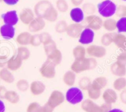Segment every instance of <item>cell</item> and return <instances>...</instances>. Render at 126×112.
Masks as SVG:
<instances>
[{
  "mask_svg": "<svg viewBox=\"0 0 126 112\" xmlns=\"http://www.w3.org/2000/svg\"><path fill=\"white\" fill-rule=\"evenodd\" d=\"M42 44V41L40 39V34H35L32 35L31 40H30V45L33 47H38Z\"/></svg>",
  "mask_w": 126,
  "mask_h": 112,
  "instance_id": "42",
  "label": "cell"
},
{
  "mask_svg": "<svg viewBox=\"0 0 126 112\" xmlns=\"http://www.w3.org/2000/svg\"><path fill=\"white\" fill-rule=\"evenodd\" d=\"M89 112H103L102 110H101V108H100V106H98L96 104H95L93 107H92V109L89 111Z\"/></svg>",
  "mask_w": 126,
  "mask_h": 112,
  "instance_id": "52",
  "label": "cell"
},
{
  "mask_svg": "<svg viewBox=\"0 0 126 112\" xmlns=\"http://www.w3.org/2000/svg\"><path fill=\"white\" fill-rule=\"evenodd\" d=\"M86 52L92 58H101L106 55V49L103 46L90 45L87 48Z\"/></svg>",
  "mask_w": 126,
  "mask_h": 112,
  "instance_id": "7",
  "label": "cell"
},
{
  "mask_svg": "<svg viewBox=\"0 0 126 112\" xmlns=\"http://www.w3.org/2000/svg\"><path fill=\"white\" fill-rule=\"evenodd\" d=\"M95 105V103L93 102L91 99H86L85 100L82 101V104H81V108L85 112H89L92 108V107Z\"/></svg>",
  "mask_w": 126,
  "mask_h": 112,
  "instance_id": "40",
  "label": "cell"
},
{
  "mask_svg": "<svg viewBox=\"0 0 126 112\" xmlns=\"http://www.w3.org/2000/svg\"><path fill=\"white\" fill-rule=\"evenodd\" d=\"M115 33L109 32L106 33L101 38V43L103 47H108L112 43H113L114 37Z\"/></svg>",
  "mask_w": 126,
  "mask_h": 112,
  "instance_id": "27",
  "label": "cell"
},
{
  "mask_svg": "<svg viewBox=\"0 0 126 112\" xmlns=\"http://www.w3.org/2000/svg\"><path fill=\"white\" fill-rule=\"evenodd\" d=\"M122 1H126V0H122Z\"/></svg>",
  "mask_w": 126,
  "mask_h": 112,
  "instance_id": "57",
  "label": "cell"
},
{
  "mask_svg": "<svg viewBox=\"0 0 126 112\" xmlns=\"http://www.w3.org/2000/svg\"><path fill=\"white\" fill-rule=\"evenodd\" d=\"M4 99L12 104H16L20 100V96L14 91H8L6 93Z\"/></svg>",
  "mask_w": 126,
  "mask_h": 112,
  "instance_id": "26",
  "label": "cell"
},
{
  "mask_svg": "<svg viewBox=\"0 0 126 112\" xmlns=\"http://www.w3.org/2000/svg\"><path fill=\"white\" fill-rule=\"evenodd\" d=\"M71 69L75 73H80L86 71L90 70L89 58H83L75 59L71 66Z\"/></svg>",
  "mask_w": 126,
  "mask_h": 112,
  "instance_id": "4",
  "label": "cell"
},
{
  "mask_svg": "<svg viewBox=\"0 0 126 112\" xmlns=\"http://www.w3.org/2000/svg\"><path fill=\"white\" fill-rule=\"evenodd\" d=\"M97 8L101 16L108 18L116 14L117 6L112 0H104L98 4Z\"/></svg>",
  "mask_w": 126,
  "mask_h": 112,
  "instance_id": "1",
  "label": "cell"
},
{
  "mask_svg": "<svg viewBox=\"0 0 126 112\" xmlns=\"http://www.w3.org/2000/svg\"><path fill=\"white\" fill-rule=\"evenodd\" d=\"M116 62L121 65L126 66V52H122L117 56Z\"/></svg>",
  "mask_w": 126,
  "mask_h": 112,
  "instance_id": "44",
  "label": "cell"
},
{
  "mask_svg": "<svg viewBox=\"0 0 126 112\" xmlns=\"http://www.w3.org/2000/svg\"><path fill=\"white\" fill-rule=\"evenodd\" d=\"M76 73L72 70L67 71L63 76V82L68 86H73L76 82Z\"/></svg>",
  "mask_w": 126,
  "mask_h": 112,
  "instance_id": "24",
  "label": "cell"
},
{
  "mask_svg": "<svg viewBox=\"0 0 126 112\" xmlns=\"http://www.w3.org/2000/svg\"><path fill=\"white\" fill-rule=\"evenodd\" d=\"M0 81H1V79H0Z\"/></svg>",
  "mask_w": 126,
  "mask_h": 112,
  "instance_id": "58",
  "label": "cell"
},
{
  "mask_svg": "<svg viewBox=\"0 0 126 112\" xmlns=\"http://www.w3.org/2000/svg\"><path fill=\"white\" fill-rule=\"evenodd\" d=\"M82 9L83 10V13L88 15H92L96 12V7L91 3H85L82 6Z\"/></svg>",
  "mask_w": 126,
  "mask_h": 112,
  "instance_id": "35",
  "label": "cell"
},
{
  "mask_svg": "<svg viewBox=\"0 0 126 112\" xmlns=\"http://www.w3.org/2000/svg\"><path fill=\"white\" fill-rule=\"evenodd\" d=\"M108 84V79L104 76H100L94 79L92 82V86L96 89L101 90L105 88Z\"/></svg>",
  "mask_w": 126,
  "mask_h": 112,
  "instance_id": "25",
  "label": "cell"
},
{
  "mask_svg": "<svg viewBox=\"0 0 126 112\" xmlns=\"http://www.w3.org/2000/svg\"><path fill=\"white\" fill-rule=\"evenodd\" d=\"M87 27L93 30H98L103 27V21L100 17L96 15H88L85 18Z\"/></svg>",
  "mask_w": 126,
  "mask_h": 112,
  "instance_id": "6",
  "label": "cell"
},
{
  "mask_svg": "<svg viewBox=\"0 0 126 112\" xmlns=\"http://www.w3.org/2000/svg\"><path fill=\"white\" fill-rule=\"evenodd\" d=\"M1 18L4 24L11 25L13 26L17 24L19 19L17 13L15 10L9 11L4 13L1 15Z\"/></svg>",
  "mask_w": 126,
  "mask_h": 112,
  "instance_id": "12",
  "label": "cell"
},
{
  "mask_svg": "<svg viewBox=\"0 0 126 112\" xmlns=\"http://www.w3.org/2000/svg\"><path fill=\"white\" fill-rule=\"evenodd\" d=\"M120 99L121 101L122 102V103H123L124 104L126 105V89L122 90V92H121V94H120Z\"/></svg>",
  "mask_w": 126,
  "mask_h": 112,
  "instance_id": "50",
  "label": "cell"
},
{
  "mask_svg": "<svg viewBox=\"0 0 126 112\" xmlns=\"http://www.w3.org/2000/svg\"><path fill=\"white\" fill-rule=\"evenodd\" d=\"M116 21L114 19H108L104 20L103 23V27L105 30L109 32L114 31L116 29Z\"/></svg>",
  "mask_w": 126,
  "mask_h": 112,
  "instance_id": "31",
  "label": "cell"
},
{
  "mask_svg": "<svg viewBox=\"0 0 126 112\" xmlns=\"http://www.w3.org/2000/svg\"><path fill=\"white\" fill-rule=\"evenodd\" d=\"M113 87L117 91H122L126 88V79L124 77H119L113 83Z\"/></svg>",
  "mask_w": 126,
  "mask_h": 112,
  "instance_id": "30",
  "label": "cell"
},
{
  "mask_svg": "<svg viewBox=\"0 0 126 112\" xmlns=\"http://www.w3.org/2000/svg\"><path fill=\"white\" fill-rule=\"evenodd\" d=\"M65 98L66 97H65L64 95L63 94V92L56 90L51 92L49 98H48V103L54 108L59 106L64 102Z\"/></svg>",
  "mask_w": 126,
  "mask_h": 112,
  "instance_id": "8",
  "label": "cell"
},
{
  "mask_svg": "<svg viewBox=\"0 0 126 112\" xmlns=\"http://www.w3.org/2000/svg\"><path fill=\"white\" fill-rule=\"evenodd\" d=\"M86 49L82 45H77L72 50V54L75 59H79L85 57Z\"/></svg>",
  "mask_w": 126,
  "mask_h": 112,
  "instance_id": "29",
  "label": "cell"
},
{
  "mask_svg": "<svg viewBox=\"0 0 126 112\" xmlns=\"http://www.w3.org/2000/svg\"><path fill=\"white\" fill-rule=\"evenodd\" d=\"M71 2H72L73 5H74L76 7H78L83 3V0H71Z\"/></svg>",
  "mask_w": 126,
  "mask_h": 112,
  "instance_id": "53",
  "label": "cell"
},
{
  "mask_svg": "<svg viewBox=\"0 0 126 112\" xmlns=\"http://www.w3.org/2000/svg\"><path fill=\"white\" fill-rule=\"evenodd\" d=\"M110 70L112 74L117 77H124L126 75V66H122L115 62L110 67Z\"/></svg>",
  "mask_w": 126,
  "mask_h": 112,
  "instance_id": "18",
  "label": "cell"
},
{
  "mask_svg": "<svg viewBox=\"0 0 126 112\" xmlns=\"http://www.w3.org/2000/svg\"><path fill=\"white\" fill-rule=\"evenodd\" d=\"M56 66L50 61L47 59L40 69V73L43 77L53 79L56 76Z\"/></svg>",
  "mask_w": 126,
  "mask_h": 112,
  "instance_id": "5",
  "label": "cell"
},
{
  "mask_svg": "<svg viewBox=\"0 0 126 112\" xmlns=\"http://www.w3.org/2000/svg\"><path fill=\"white\" fill-rule=\"evenodd\" d=\"M109 112H124L122 110L119 109V108H113L111 109Z\"/></svg>",
  "mask_w": 126,
  "mask_h": 112,
  "instance_id": "55",
  "label": "cell"
},
{
  "mask_svg": "<svg viewBox=\"0 0 126 112\" xmlns=\"http://www.w3.org/2000/svg\"><path fill=\"white\" fill-rule=\"evenodd\" d=\"M32 35L29 32H21L17 36V43L22 46H27L28 45H30Z\"/></svg>",
  "mask_w": 126,
  "mask_h": 112,
  "instance_id": "21",
  "label": "cell"
},
{
  "mask_svg": "<svg viewBox=\"0 0 126 112\" xmlns=\"http://www.w3.org/2000/svg\"><path fill=\"white\" fill-rule=\"evenodd\" d=\"M0 34L4 39L11 40L15 35L16 29L13 25L4 24L0 27Z\"/></svg>",
  "mask_w": 126,
  "mask_h": 112,
  "instance_id": "14",
  "label": "cell"
},
{
  "mask_svg": "<svg viewBox=\"0 0 126 112\" xmlns=\"http://www.w3.org/2000/svg\"><path fill=\"white\" fill-rule=\"evenodd\" d=\"M116 29L119 33L126 32V17L121 18L116 23Z\"/></svg>",
  "mask_w": 126,
  "mask_h": 112,
  "instance_id": "38",
  "label": "cell"
},
{
  "mask_svg": "<svg viewBox=\"0 0 126 112\" xmlns=\"http://www.w3.org/2000/svg\"><path fill=\"white\" fill-rule=\"evenodd\" d=\"M66 99L69 103L76 105L83 101V95L82 90L78 87H71L66 92Z\"/></svg>",
  "mask_w": 126,
  "mask_h": 112,
  "instance_id": "3",
  "label": "cell"
},
{
  "mask_svg": "<svg viewBox=\"0 0 126 112\" xmlns=\"http://www.w3.org/2000/svg\"><path fill=\"white\" fill-rule=\"evenodd\" d=\"M42 106L37 102H32L28 106L27 112H42Z\"/></svg>",
  "mask_w": 126,
  "mask_h": 112,
  "instance_id": "41",
  "label": "cell"
},
{
  "mask_svg": "<svg viewBox=\"0 0 126 112\" xmlns=\"http://www.w3.org/2000/svg\"><path fill=\"white\" fill-rule=\"evenodd\" d=\"M40 39L41 41H42V44H45L47 42L52 40L51 35L49 33L47 32H43L40 34Z\"/></svg>",
  "mask_w": 126,
  "mask_h": 112,
  "instance_id": "45",
  "label": "cell"
},
{
  "mask_svg": "<svg viewBox=\"0 0 126 112\" xmlns=\"http://www.w3.org/2000/svg\"><path fill=\"white\" fill-rule=\"evenodd\" d=\"M3 1L8 5L13 6L17 4L19 0H3Z\"/></svg>",
  "mask_w": 126,
  "mask_h": 112,
  "instance_id": "51",
  "label": "cell"
},
{
  "mask_svg": "<svg viewBox=\"0 0 126 112\" xmlns=\"http://www.w3.org/2000/svg\"><path fill=\"white\" fill-rule=\"evenodd\" d=\"M35 13L32 9L29 8H24L20 12L19 18L20 21L25 25H28L34 19Z\"/></svg>",
  "mask_w": 126,
  "mask_h": 112,
  "instance_id": "11",
  "label": "cell"
},
{
  "mask_svg": "<svg viewBox=\"0 0 126 112\" xmlns=\"http://www.w3.org/2000/svg\"><path fill=\"white\" fill-rule=\"evenodd\" d=\"M0 79L8 84H11L15 80L14 76L9 69L3 68L0 70Z\"/></svg>",
  "mask_w": 126,
  "mask_h": 112,
  "instance_id": "22",
  "label": "cell"
},
{
  "mask_svg": "<svg viewBox=\"0 0 126 112\" xmlns=\"http://www.w3.org/2000/svg\"><path fill=\"white\" fill-rule=\"evenodd\" d=\"M103 98L106 103L112 104L117 101V95L114 90L108 89L103 93Z\"/></svg>",
  "mask_w": 126,
  "mask_h": 112,
  "instance_id": "20",
  "label": "cell"
},
{
  "mask_svg": "<svg viewBox=\"0 0 126 112\" xmlns=\"http://www.w3.org/2000/svg\"><path fill=\"white\" fill-rule=\"evenodd\" d=\"M6 107L4 105V102L0 99V112H5Z\"/></svg>",
  "mask_w": 126,
  "mask_h": 112,
  "instance_id": "54",
  "label": "cell"
},
{
  "mask_svg": "<svg viewBox=\"0 0 126 112\" xmlns=\"http://www.w3.org/2000/svg\"><path fill=\"white\" fill-rule=\"evenodd\" d=\"M43 47H44V50L47 56L57 49L56 43L53 39L43 44Z\"/></svg>",
  "mask_w": 126,
  "mask_h": 112,
  "instance_id": "34",
  "label": "cell"
},
{
  "mask_svg": "<svg viewBox=\"0 0 126 112\" xmlns=\"http://www.w3.org/2000/svg\"><path fill=\"white\" fill-rule=\"evenodd\" d=\"M56 8L58 11L66 13L69 9V4L66 0H57L56 2Z\"/></svg>",
  "mask_w": 126,
  "mask_h": 112,
  "instance_id": "32",
  "label": "cell"
},
{
  "mask_svg": "<svg viewBox=\"0 0 126 112\" xmlns=\"http://www.w3.org/2000/svg\"><path fill=\"white\" fill-rule=\"evenodd\" d=\"M7 91L8 90L4 86H0V99H4Z\"/></svg>",
  "mask_w": 126,
  "mask_h": 112,
  "instance_id": "49",
  "label": "cell"
},
{
  "mask_svg": "<svg viewBox=\"0 0 126 112\" xmlns=\"http://www.w3.org/2000/svg\"><path fill=\"white\" fill-rule=\"evenodd\" d=\"M46 86L43 82L39 81H35L30 85V89L32 93L34 95H39L45 92Z\"/></svg>",
  "mask_w": 126,
  "mask_h": 112,
  "instance_id": "16",
  "label": "cell"
},
{
  "mask_svg": "<svg viewBox=\"0 0 126 112\" xmlns=\"http://www.w3.org/2000/svg\"><path fill=\"white\" fill-rule=\"evenodd\" d=\"M100 108H101V110L103 112H109L111 109H112V106L111 104L108 103H104L100 106Z\"/></svg>",
  "mask_w": 126,
  "mask_h": 112,
  "instance_id": "47",
  "label": "cell"
},
{
  "mask_svg": "<svg viewBox=\"0 0 126 112\" xmlns=\"http://www.w3.org/2000/svg\"><path fill=\"white\" fill-rule=\"evenodd\" d=\"M83 30V26L80 23H74L68 25L66 34L69 37L76 38L79 37Z\"/></svg>",
  "mask_w": 126,
  "mask_h": 112,
  "instance_id": "13",
  "label": "cell"
},
{
  "mask_svg": "<svg viewBox=\"0 0 126 112\" xmlns=\"http://www.w3.org/2000/svg\"><path fill=\"white\" fill-rule=\"evenodd\" d=\"M16 87L20 92H26L30 87V84L26 79H20L17 82Z\"/></svg>",
  "mask_w": 126,
  "mask_h": 112,
  "instance_id": "37",
  "label": "cell"
},
{
  "mask_svg": "<svg viewBox=\"0 0 126 112\" xmlns=\"http://www.w3.org/2000/svg\"><path fill=\"white\" fill-rule=\"evenodd\" d=\"M30 55L31 53H30L29 49L25 46H21L17 48V55L20 57L22 61H25L29 59L30 56Z\"/></svg>",
  "mask_w": 126,
  "mask_h": 112,
  "instance_id": "28",
  "label": "cell"
},
{
  "mask_svg": "<svg viewBox=\"0 0 126 112\" xmlns=\"http://www.w3.org/2000/svg\"><path fill=\"white\" fill-rule=\"evenodd\" d=\"M68 24L65 20H60L55 25V30L57 33L63 34L66 32Z\"/></svg>",
  "mask_w": 126,
  "mask_h": 112,
  "instance_id": "36",
  "label": "cell"
},
{
  "mask_svg": "<svg viewBox=\"0 0 126 112\" xmlns=\"http://www.w3.org/2000/svg\"><path fill=\"white\" fill-rule=\"evenodd\" d=\"M54 108L47 102L43 106H42V112H53Z\"/></svg>",
  "mask_w": 126,
  "mask_h": 112,
  "instance_id": "46",
  "label": "cell"
},
{
  "mask_svg": "<svg viewBox=\"0 0 126 112\" xmlns=\"http://www.w3.org/2000/svg\"><path fill=\"white\" fill-rule=\"evenodd\" d=\"M116 16L121 18L126 17V5H119L117 6L116 14Z\"/></svg>",
  "mask_w": 126,
  "mask_h": 112,
  "instance_id": "43",
  "label": "cell"
},
{
  "mask_svg": "<svg viewBox=\"0 0 126 112\" xmlns=\"http://www.w3.org/2000/svg\"><path fill=\"white\" fill-rule=\"evenodd\" d=\"M70 17L75 23H80L84 19V13L82 8L76 7L71 10Z\"/></svg>",
  "mask_w": 126,
  "mask_h": 112,
  "instance_id": "19",
  "label": "cell"
},
{
  "mask_svg": "<svg viewBox=\"0 0 126 112\" xmlns=\"http://www.w3.org/2000/svg\"><path fill=\"white\" fill-rule=\"evenodd\" d=\"M92 82L89 77H86V76L82 77L79 82L80 89L83 91H88V89L92 86Z\"/></svg>",
  "mask_w": 126,
  "mask_h": 112,
  "instance_id": "33",
  "label": "cell"
},
{
  "mask_svg": "<svg viewBox=\"0 0 126 112\" xmlns=\"http://www.w3.org/2000/svg\"></svg>",
  "mask_w": 126,
  "mask_h": 112,
  "instance_id": "59",
  "label": "cell"
},
{
  "mask_svg": "<svg viewBox=\"0 0 126 112\" xmlns=\"http://www.w3.org/2000/svg\"><path fill=\"white\" fill-rule=\"evenodd\" d=\"M8 59L6 56H0V68H5L7 66Z\"/></svg>",
  "mask_w": 126,
  "mask_h": 112,
  "instance_id": "48",
  "label": "cell"
},
{
  "mask_svg": "<svg viewBox=\"0 0 126 112\" xmlns=\"http://www.w3.org/2000/svg\"><path fill=\"white\" fill-rule=\"evenodd\" d=\"M88 94L91 99L97 100L101 95V90L96 89L91 86L88 90Z\"/></svg>",
  "mask_w": 126,
  "mask_h": 112,
  "instance_id": "39",
  "label": "cell"
},
{
  "mask_svg": "<svg viewBox=\"0 0 126 112\" xmlns=\"http://www.w3.org/2000/svg\"><path fill=\"white\" fill-rule=\"evenodd\" d=\"M45 25V20L43 18L37 16L29 24V30L30 32H38L43 30Z\"/></svg>",
  "mask_w": 126,
  "mask_h": 112,
  "instance_id": "10",
  "label": "cell"
},
{
  "mask_svg": "<svg viewBox=\"0 0 126 112\" xmlns=\"http://www.w3.org/2000/svg\"><path fill=\"white\" fill-rule=\"evenodd\" d=\"M22 61L21 58L18 56L16 54L8 59L6 67L11 71H16L21 67Z\"/></svg>",
  "mask_w": 126,
  "mask_h": 112,
  "instance_id": "15",
  "label": "cell"
},
{
  "mask_svg": "<svg viewBox=\"0 0 126 112\" xmlns=\"http://www.w3.org/2000/svg\"><path fill=\"white\" fill-rule=\"evenodd\" d=\"M47 59L50 61L56 66L58 65L61 63L62 59H63V55H62L61 52L57 48L53 52H51L50 54L47 55Z\"/></svg>",
  "mask_w": 126,
  "mask_h": 112,
  "instance_id": "23",
  "label": "cell"
},
{
  "mask_svg": "<svg viewBox=\"0 0 126 112\" xmlns=\"http://www.w3.org/2000/svg\"><path fill=\"white\" fill-rule=\"evenodd\" d=\"M113 43L115 45L122 50V52H126V36L121 33L116 34L113 40Z\"/></svg>",
  "mask_w": 126,
  "mask_h": 112,
  "instance_id": "17",
  "label": "cell"
},
{
  "mask_svg": "<svg viewBox=\"0 0 126 112\" xmlns=\"http://www.w3.org/2000/svg\"><path fill=\"white\" fill-rule=\"evenodd\" d=\"M53 7L52 3L48 0H41L35 5V14L45 19Z\"/></svg>",
  "mask_w": 126,
  "mask_h": 112,
  "instance_id": "2",
  "label": "cell"
},
{
  "mask_svg": "<svg viewBox=\"0 0 126 112\" xmlns=\"http://www.w3.org/2000/svg\"><path fill=\"white\" fill-rule=\"evenodd\" d=\"M94 32L93 30L87 27L83 29L79 37V42L82 45H88L94 40Z\"/></svg>",
  "mask_w": 126,
  "mask_h": 112,
  "instance_id": "9",
  "label": "cell"
},
{
  "mask_svg": "<svg viewBox=\"0 0 126 112\" xmlns=\"http://www.w3.org/2000/svg\"><path fill=\"white\" fill-rule=\"evenodd\" d=\"M1 1H3V0H0V3H1Z\"/></svg>",
  "mask_w": 126,
  "mask_h": 112,
  "instance_id": "56",
  "label": "cell"
}]
</instances>
